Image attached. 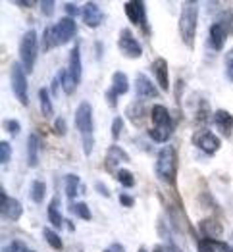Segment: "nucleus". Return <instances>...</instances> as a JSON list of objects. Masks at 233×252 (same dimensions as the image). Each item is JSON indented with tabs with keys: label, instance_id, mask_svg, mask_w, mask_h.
I'll return each instance as SVG.
<instances>
[{
	"label": "nucleus",
	"instance_id": "53",
	"mask_svg": "<svg viewBox=\"0 0 233 252\" xmlns=\"http://www.w3.org/2000/svg\"><path fill=\"white\" fill-rule=\"evenodd\" d=\"M232 245H233V233H232Z\"/></svg>",
	"mask_w": 233,
	"mask_h": 252
},
{
	"label": "nucleus",
	"instance_id": "48",
	"mask_svg": "<svg viewBox=\"0 0 233 252\" xmlns=\"http://www.w3.org/2000/svg\"><path fill=\"white\" fill-rule=\"evenodd\" d=\"M110 251H112V252H126V249H124L120 243H114V245L110 247Z\"/></svg>",
	"mask_w": 233,
	"mask_h": 252
},
{
	"label": "nucleus",
	"instance_id": "18",
	"mask_svg": "<svg viewBox=\"0 0 233 252\" xmlns=\"http://www.w3.org/2000/svg\"><path fill=\"white\" fill-rule=\"evenodd\" d=\"M67 71L73 77V81L79 85L83 77V63H81V46L75 44L69 52V63H67Z\"/></svg>",
	"mask_w": 233,
	"mask_h": 252
},
{
	"label": "nucleus",
	"instance_id": "27",
	"mask_svg": "<svg viewBox=\"0 0 233 252\" xmlns=\"http://www.w3.org/2000/svg\"><path fill=\"white\" fill-rule=\"evenodd\" d=\"M39 104H41V112L44 118H52L54 116V106H52V100H50V93L44 87L39 91Z\"/></svg>",
	"mask_w": 233,
	"mask_h": 252
},
{
	"label": "nucleus",
	"instance_id": "29",
	"mask_svg": "<svg viewBox=\"0 0 233 252\" xmlns=\"http://www.w3.org/2000/svg\"><path fill=\"white\" fill-rule=\"evenodd\" d=\"M42 237H44V241L48 243V247H50V249H54V251H62L64 249L62 237L54 231V229L44 227V229H42Z\"/></svg>",
	"mask_w": 233,
	"mask_h": 252
},
{
	"label": "nucleus",
	"instance_id": "35",
	"mask_svg": "<svg viewBox=\"0 0 233 252\" xmlns=\"http://www.w3.org/2000/svg\"><path fill=\"white\" fill-rule=\"evenodd\" d=\"M122 131H124V118L118 116V118H114V122H112V139L118 141L120 135H122Z\"/></svg>",
	"mask_w": 233,
	"mask_h": 252
},
{
	"label": "nucleus",
	"instance_id": "13",
	"mask_svg": "<svg viewBox=\"0 0 233 252\" xmlns=\"http://www.w3.org/2000/svg\"><path fill=\"white\" fill-rule=\"evenodd\" d=\"M54 31H56V39H58V44H66V42H69L73 37H75V33H77V23L73 18H62V20L58 21V23H54Z\"/></svg>",
	"mask_w": 233,
	"mask_h": 252
},
{
	"label": "nucleus",
	"instance_id": "22",
	"mask_svg": "<svg viewBox=\"0 0 233 252\" xmlns=\"http://www.w3.org/2000/svg\"><path fill=\"white\" fill-rule=\"evenodd\" d=\"M126 116L131 120V124H133V126H139V124L145 120V106H143V100L135 98L131 104L127 106Z\"/></svg>",
	"mask_w": 233,
	"mask_h": 252
},
{
	"label": "nucleus",
	"instance_id": "28",
	"mask_svg": "<svg viewBox=\"0 0 233 252\" xmlns=\"http://www.w3.org/2000/svg\"><path fill=\"white\" fill-rule=\"evenodd\" d=\"M58 79H60V85H62V91L67 94V96H71L73 93H75V89H77V83L73 81V77L69 75V71L67 69H60L58 71Z\"/></svg>",
	"mask_w": 233,
	"mask_h": 252
},
{
	"label": "nucleus",
	"instance_id": "23",
	"mask_svg": "<svg viewBox=\"0 0 233 252\" xmlns=\"http://www.w3.org/2000/svg\"><path fill=\"white\" fill-rule=\"evenodd\" d=\"M46 210H48V221H50V225L56 227V229H62L64 218L62 214H60V200L58 198H52L48 202V208Z\"/></svg>",
	"mask_w": 233,
	"mask_h": 252
},
{
	"label": "nucleus",
	"instance_id": "49",
	"mask_svg": "<svg viewBox=\"0 0 233 252\" xmlns=\"http://www.w3.org/2000/svg\"><path fill=\"white\" fill-rule=\"evenodd\" d=\"M152 252H168V249H166V247H162V245H158V247H154V251Z\"/></svg>",
	"mask_w": 233,
	"mask_h": 252
},
{
	"label": "nucleus",
	"instance_id": "3",
	"mask_svg": "<svg viewBox=\"0 0 233 252\" xmlns=\"http://www.w3.org/2000/svg\"><path fill=\"white\" fill-rule=\"evenodd\" d=\"M197 23H199V4L187 0L181 4V14H179V37L185 46H195L197 37Z\"/></svg>",
	"mask_w": 233,
	"mask_h": 252
},
{
	"label": "nucleus",
	"instance_id": "2",
	"mask_svg": "<svg viewBox=\"0 0 233 252\" xmlns=\"http://www.w3.org/2000/svg\"><path fill=\"white\" fill-rule=\"evenodd\" d=\"M179 160H177V150L171 145H166L158 150V156H156V175L162 183H168V185H175V179H177V166Z\"/></svg>",
	"mask_w": 233,
	"mask_h": 252
},
{
	"label": "nucleus",
	"instance_id": "47",
	"mask_svg": "<svg viewBox=\"0 0 233 252\" xmlns=\"http://www.w3.org/2000/svg\"><path fill=\"white\" fill-rule=\"evenodd\" d=\"M33 4H35V2H31V0H29V2H27V0H16V6H21V8H31Z\"/></svg>",
	"mask_w": 233,
	"mask_h": 252
},
{
	"label": "nucleus",
	"instance_id": "7",
	"mask_svg": "<svg viewBox=\"0 0 233 252\" xmlns=\"http://www.w3.org/2000/svg\"><path fill=\"white\" fill-rule=\"evenodd\" d=\"M124 12H126L127 20L131 21L133 25H139L148 35V20L145 2H141V0H127V2H124Z\"/></svg>",
	"mask_w": 233,
	"mask_h": 252
},
{
	"label": "nucleus",
	"instance_id": "11",
	"mask_svg": "<svg viewBox=\"0 0 233 252\" xmlns=\"http://www.w3.org/2000/svg\"><path fill=\"white\" fill-rule=\"evenodd\" d=\"M158 85H154L148 79L145 73H137L135 75V94L139 100H150V98H158L160 96V89H156Z\"/></svg>",
	"mask_w": 233,
	"mask_h": 252
},
{
	"label": "nucleus",
	"instance_id": "12",
	"mask_svg": "<svg viewBox=\"0 0 233 252\" xmlns=\"http://www.w3.org/2000/svg\"><path fill=\"white\" fill-rule=\"evenodd\" d=\"M81 20L89 29H97L104 21V12L97 2H85V6L81 8Z\"/></svg>",
	"mask_w": 233,
	"mask_h": 252
},
{
	"label": "nucleus",
	"instance_id": "43",
	"mask_svg": "<svg viewBox=\"0 0 233 252\" xmlns=\"http://www.w3.org/2000/svg\"><path fill=\"white\" fill-rule=\"evenodd\" d=\"M214 245H216V251L218 252H233V245H230V243H224V241L214 239Z\"/></svg>",
	"mask_w": 233,
	"mask_h": 252
},
{
	"label": "nucleus",
	"instance_id": "9",
	"mask_svg": "<svg viewBox=\"0 0 233 252\" xmlns=\"http://www.w3.org/2000/svg\"><path fill=\"white\" fill-rule=\"evenodd\" d=\"M75 127L81 133V137L93 135V106L85 100L75 110Z\"/></svg>",
	"mask_w": 233,
	"mask_h": 252
},
{
	"label": "nucleus",
	"instance_id": "4",
	"mask_svg": "<svg viewBox=\"0 0 233 252\" xmlns=\"http://www.w3.org/2000/svg\"><path fill=\"white\" fill-rule=\"evenodd\" d=\"M39 48H41V42H39V37H37V31L35 29L25 31L20 41V63L23 65L25 73H31L35 69Z\"/></svg>",
	"mask_w": 233,
	"mask_h": 252
},
{
	"label": "nucleus",
	"instance_id": "5",
	"mask_svg": "<svg viewBox=\"0 0 233 252\" xmlns=\"http://www.w3.org/2000/svg\"><path fill=\"white\" fill-rule=\"evenodd\" d=\"M118 48H120V52H122L126 58H129V60H135V58H141V56H143V44H141V41L133 35L131 29H122V31H120Z\"/></svg>",
	"mask_w": 233,
	"mask_h": 252
},
{
	"label": "nucleus",
	"instance_id": "20",
	"mask_svg": "<svg viewBox=\"0 0 233 252\" xmlns=\"http://www.w3.org/2000/svg\"><path fill=\"white\" fill-rule=\"evenodd\" d=\"M199 229L200 233L206 237V239H218L224 235V225L220 223V220L216 218H204L200 223H199Z\"/></svg>",
	"mask_w": 233,
	"mask_h": 252
},
{
	"label": "nucleus",
	"instance_id": "14",
	"mask_svg": "<svg viewBox=\"0 0 233 252\" xmlns=\"http://www.w3.org/2000/svg\"><path fill=\"white\" fill-rule=\"evenodd\" d=\"M150 69H152V75H154V79H156L158 89H160L162 93H168V91H169L168 62H166L164 58H156V60L152 62V65H150Z\"/></svg>",
	"mask_w": 233,
	"mask_h": 252
},
{
	"label": "nucleus",
	"instance_id": "25",
	"mask_svg": "<svg viewBox=\"0 0 233 252\" xmlns=\"http://www.w3.org/2000/svg\"><path fill=\"white\" fill-rule=\"evenodd\" d=\"M54 46H58V39H56V31H54V25H48L44 27L41 37V50L42 52H50Z\"/></svg>",
	"mask_w": 233,
	"mask_h": 252
},
{
	"label": "nucleus",
	"instance_id": "8",
	"mask_svg": "<svg viewBox=\"0 0 233 252\" xmlns=\"http://www.w3.org/2000/svg\"><path fill=\"white\" fill-rule=\"evenodd\" d=\"M193 145L199 148V150H202L204 154H208V156H214L220 148H222V141H220V137L218 135H214L212 131H206V129H202V131H197L195 135H193Z\"/></svg>",
	"mask_w": 233,
	"mask_h": 252
},
{
	"label": "nucleus",
	"instance_id": "44",
	"mask_svg": "<svg viewBox=\"0 0 233 252\" xmlns=\"http://www.w3.org/2000/svg\"><path fill=\"white\" fill-rule=\"evenodd\" d=\"M104 96H106V102H108V106H110V108H116V106H118V98H120V96H118V94H114L110 89L106 91Z\"/></svg>",
	"mask_w": 233,
	"mask_h": 252
},
{
	"label": "nucleus",
	"instance_id": "10",
	"mask_svg": "<svg viewBox=\"0 0 233 252\" xmlns=\"http://www.w3.org/2000/svg\"><path fill=\"white\" fill-rule=\"evenodd\" d=\"M0 212L6 220L10 221H18L23 214V206L18 198H10L8 192L4 189H0Z\"/></svg>",
	"mask_w": 233,
	"mask_h": 252
},
{
	"label": "nucleus",
	"instance_id": "24",
	"mask_svg": "<svg viewBox=\"0 0 233 252\" xmlns=\"http://www.w3.org/2000/svg\"><path fill=\"white\" fill-rule=\"evenodd\" d=\"M64 183H66V196H67L71 202H75V196L79 194V189H81V179H79V175L67 173L66 179H64Z\"/></svg>",
	"mask_w": 233,
	"mask_h": 252
},
{
	"label": "nucleus",
	"instance_id": "51",
	"mask_svg": "<svg viewBox=\"0 0 233 252\" xmlns=\"http://www.w3.org/2000/svg\"><path fill=\"white\" fill-rule=\"evenodd\" d=\"M137 252H148V251H147V249H145V247H141V249H139V251H137Z\"/></svg>",
	"mask_w": 233,
	"mask_h": 252
},
{
	"label": "nucleus",
	"instance_id": "46",
	"mask_svg": "<svg viewBox=\"0 0 233 252\" xmlns=\"http://www.w3.org/2000/svg\"><path fill=\"white\" fill-rule=\"evenodd\" d=\"M62 85H60V79H58V75L52 79V85H50V91H52V94L54 96H58V89H60Z\"/></svg>",
	"mask_w": 233,
	"mask_h": 252
},
{
	"label": "nucleus",
	"instance_id": "30",
	"mask_svg": "<svg viewBox=\"0 0 233 252\" xmlns=\"http://www.w3.org/2000/svg\"><path fill=\"white\" fill-rule=\"evenodd\" d=\"M44 196H46V183L35 179V181L31 183V200H33L35 204H42V202H44Z\"/></svg>",
	"mask_w": 233,
	"mask_h": 252
},
{
	"label": "nucleus",
	"instance_id": "16",
	"mask_svg": "<svg viewBox=\"0 0 233 252\" xmlns=\"http://www.w3.org/2000/svg\"><path fill=\"white\" fill-rule=\"evenodd\" d=\"M129 160H131L129 154H127L122 147H118V145H110L108 150H106V158H104L106 169L118 168V166H122V164H127Z\"/></svg>",
	"mask_w": 233,
	"mask_h": 252
},
{
	"label": "nucleus",
	"instance_id": "26",
	"mask_svg": "<svg viewBox=\"0 0 233 252\" xmlns=\"http://www.w3.org/2000/svg\"><path fill=\"white\" fill-rule=\"evenodd\" d=\"M67 210H69L71 216H75V218H79L83 221H91L93 220V212H91V208L85 202H69Z\"/></svg>",
	"mask_w": 233,
	"mask_h": 252
},
{
	"label": "nucleus",
	"instance_id": "38",
	"mask_svg": "<svg viewBox=\"0 0 233 252\" xmlns=\"http://www.w3.org/2000/svg\"><path fill=\"white\" fill-rule=\"evenodd\" d=\"M64 10H66V14H67V18H77V16H81V8L77 6V4H73V2H66L64 4Z\"/></svg>",
	"mask_w": 233,
	"mask_h": 252
},
{
	"label": "nucleus",
	"instance_id": "34",
	"mask_svg": "<svg viewBox=\"0 0 233 252\" xmlns=\"http://www.w3.org/2000/svg\"><path fill=\"white\" fill-rule=\"evenodd\" d=\"M12 156V147L8 141H0V164H8Z\"/></svg>",
	"mask_w": 233,
	"mask_h": 252
},
{
	"label": "nucleus",
	"instance_id": "54",
	"mask_svg": "<svg viewBox=\"0 0 233 252\" xmlns=\"http://www.w3.org/2000/svg\"><path fill=\"white\" fill-rule=\"evenodd\" d=\"M29 252H35V251H29Z\"/></svg>",
	"mask_w": 233,
	"mask_h": 252
},
{
	"label": "nucleus",
	"instance_id": "50",
	"mask_svg": "<svg viewBox=\"0 0 233 252\" xmlns=\"http://www.w3.org/2000/svg\"><path fill=\"white\" fill-rule=\"evenodd\" d=\"M66 225H67V229H69V231H73V229H75V225H73L71 221H66Z\"/></svg>",
	"mask_w": 233,
	"mask_h": 252
},
{
	"label": "nucleus",
	"instance_id": "33",
	"mask_svg": "<svg viewBox=\"0 0 233 252\" xmlns=\"http://www.w3.org/2000/svg\"><path fill=\"white\" fill-rule=\"evenodd\" d=\"M197 252H218L216 251V245H214V239H199L197 241Z\"/></svg>",
	"mask_w": 233,
	"mask_h": 252
},
{
	"label": "nucleus",
	"instance_id": "17",
	"mask_svg": "<svg viewBox=\"0 0 233 252\" xmlns=\"http://www.w3.org/2000/svg\"><path fill=\"white\" fill-rule=\"evenodd\" d=\"M41 150H42V141L39 133H31L27 139V164L29 168H37L41 162Z\"/></svg>",
	"mask_w": 233,
	"mask_h": 252
},
{
	"label": "nucleus",
	"instance_id": "40",
	"mask_svg": "<svg viewBox=\"0 0 233 252\" xmlns=\"http://www.w3.org/2000/svg\"><path fill=\"white\" fill-rule=\"evenodd\" d=\"M4 127H6V131H8L10 135H20L21 133V124L18 120H8V122L4 124Z\"/></svg>",
	"mask_w": 233,
	"mask_h": 252
},
{
	"label": "nucleus",
	"instance_id": "6",
	"mask_svg": "<svg viewBox=\"0 0 233 252\" xmlns=\"http://www.w3.org/2000/svg\"><path fill=\"white\" fill-rule=\"evenodd\" d=\"M10 79H12V91H14V96L20 100L21 106L29 104V98H27V73L23 69V65L20 62H16L10 69Z\"/></svg>",
	"mask_w": 233,
	"mask_h": 252
},
{
	"label": "nucleus",
	"instance_id": "21",
	"mask_svg": "<svg viewBox=\"0 0 233 252\" xmlns=\"http://www.w3.org/2000/svg\"><path fill=\"white\" fill-rule=\"evenodd\" d=\"M110 91L118 96H124L129 93V79L124 71H114L112 75V85H110Z\"/></svg>",
	"mask_w": 233,
	"mask_h": 252
},
{
	"label": "nucleus",
	"instance_id": "31",
	"mask_svg": "<svg viewBox=\"0 0 233 252\" xmlns=\"http://www.w3.org/2000/svg\"><path fill=\"white\" fill-rule=\"evenodd\" d=\"M116 179H118V183L122 185V187H126V189H133L135 187V175L129 171L127 168H120L116 171Z\"/></svg>",
	"mask_w": 233,
	"mask_h": 252
},
{
	"label": "nucleus",
	"instance_id": "39",
	"mask_svg": "<svg viewBox=\"0 0 233 252\" xmlns=\"http://www.w3.org/2000/svg\"><path fill=\"white\" fill-rule=\"evenodd\" d=\"M54 8H56V2H52V0L41 2V12L44 18H52L54 16Z\"/></svg>",
	"mask_w": 233,
	"mask_h": 252
},
{
	"label": "nucleus",
	"instance_id": "19",
	"mask_svg": "<svg viewBox=\"0 0 233 252\" xmlns=\"http://www.w3.org/2000/svg\"><path fill=\"white\" fill-rule=\"evenodd\" d=\"M208 41H210V46L216 52L224 50L226 41H228V31H226V27L222 23H218V21L212 23L210 29H208Z\"/></svg>",
	"mask_w": 233,
	"mask_h": 252
},
{
	"label": "nucleus",
	"instance_id": "45",
	"mask_svg": "<svg viewBox=\"0 0 233 252\" xmlns=\"http://www.w3.org/2000/svg\"><path fill=\"white\" fill-rule=\"evenodd\" d=\"M95 189L100 192V196H106V198H110V189L106 187L104 183H100V181H97L95 183Z\"/></svg>",
	"mask_w": 233,
	"mask_h": 252
},
{
	"label": "nucleus",
	"instance_id": "1",
	"mask_svg": "<svg viewBox=\"0 0 233 252\" xmlns=\"http://www.w3.org/2000/svg\"><path fill=\"white\" fill-rule=\"evenodd\" d=\"M150 120L152 127L148 129V139L158 145L168 143L169 137L173 135V120L169 116L168 108L162 104H154L150 108Z\"/></svg>",
	"mask_w": 233,
	"mask_h": 252
},
{
	"label": "nucleus",
	"instance_id": "41",
	"mask_svg": "<svg viewBox=\"0 0 233 252\" xmlns=\"http://www.w3.org/2000/svg\"><path fill=\"white\" fill-rule=\"evenodd\" d=\"M66 131H67L66 120H64V118H56V120H54V133H56V135H60V137H64V135H66Z\"/></svg>",
	"mask_w": 233,
	"mask_h": 252
},
{
	"label": "nucleus",
	"instance_id": "36",
	"mask_svg": "<svg viewBox=\"0 0 233 252\" xmlns=\"http://www.w3.org/2000/svg\"><path fill=\"white\" fill-rule=\"evenodd\" d=\"M224 65H226V75H228V79L233 83V48H230V50L226 52Z\"/></svg>",
	"mask_w": 233,
	"mask_h": 252
},
{
	"label": "nucleus",
	"instance_id": "42",
	"mask_svg": "<svg viewBox=\"0 0 233 252\" xmlns=\"http://www.w3.org/2000/svg\"><path fill=\"white\" fill-rule=\"evenodd\" d=\"M120 204L126 206V208H133L135 206V198L131 194H127V192H122L120 194Z\"/></svg>",
	"mask_w": 233,
	"mask_h": 252
},
{
	"label": "nucleus",
	"instance_id": "52",
	"mask_svg": "<svg viewBox=\"0 0 233 252\" xmlns=\"http://www.w3.org/2000/svg\"><path fill=\"white\" fill-rule=\"evenodd\" d=\"M102 252H112V251H110V249H108V251H102Z\"/></svg>",
	"mask_w": 233,
	"mask_h": 252
},
{
	"label": "nucleus",
	"instance_id": "37",
	"mask_svg": "<svg viewBox=\"0 0 233 252\" xmlns=\"http://www.w3.org/2000/svg\"><path fill=\"white\" fill-rule=\"evenodd\" d=\"M2 252H29V249H27V245L23 243V241H12L10 245H6L4 247V251Z\"/></svg>",
	"mask_w": 233,
	"mask_h": 252
},
{
	"label": "nucleus",
	"instance_id": "32",
	"mask_svg": "<svg viewBox=\"0 0 233 252\" xmlns=\"http://www.w3.org/2000/svg\"><path fill=\"white\" fill-rule=\"evenodd\" d=\"M218 23H222V25L226 27L228 35H233V8L224 10V12L220 14V18H218Z\"/></svg>",
	"mask_w": 233,
	"mask_h": 252
},
{
	"label": "nucleus",
	"instance_id": "15",
	"mask_svg": "<svg viewBox=\"0 0 233 252\" xmlns=\"http://www.w3.org/2000/svg\"><path fill=\"white\" fill-rule=\"evenodd\" d=\"M212 124L218 129V133H222L224 137H232L233 133V114L228 110H216L212 114Z\"/></svg>",
	"mask_w": 233,
	"mask_h": 252
}]
</instances>
